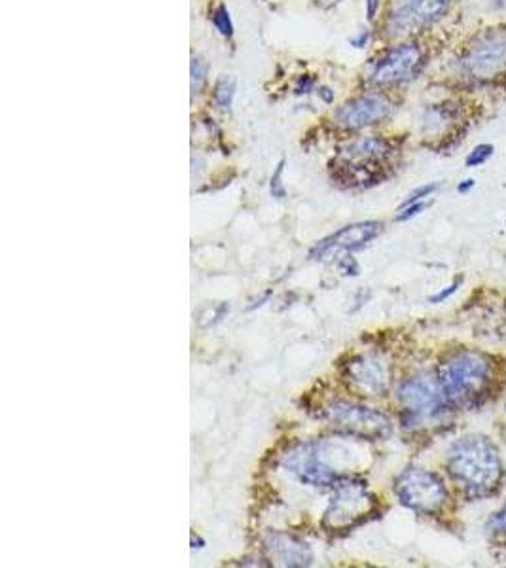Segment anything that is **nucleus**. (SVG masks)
Returning <instances> with one entry per match:
<instances>
[{"instance_id":"f03ea898","label":"nucleus","mask_w":506,"mask_h":568,"mask_svg":"<svg viewBox=\"0 0 506 568\" xmlns=\"http://www.w3.org/2000/svg\"><path fill=\"white\" fill-rule=\"evenodd\" d=\"M493 381V368L486 355L478 351H457L444 360L438 383L448 404L455 408H474L486 400Z\"/></svg>"},{"instance_id":"4be33fe9","label":"nucleus","mask_w":506,"mask_h":568,"mask_svg":"<svg viewBox=\"0 0 506 568\" xmlns=\"http://www.w3.org/2000/svg\"><path fill=\"white\" fill-rule=\"evenodd\" d=\"M488 531L491 534H497V536H503L506 538V502L505 506L493 514V517L488 521Z\"/></svg>"},{"instance_id":"6e6552de","label":"nucleus","mask_w":506,"mask_h":568,"mask_svg":"<svg viewBox=\"0 0 506 568\" xmlns=\"http://www.w3.org/2000/svg\"><path fill=\"white\" fill-rule=\"evenodd\" d=\"M398 404L404 409V425H417L444 413L448 404L438 379L419 373L404 379L397 387Z\"/></svg>"},{"instance_id":"7ed1b4c3","label":"nucleus","mask_w":506,"mask_h":568,"mask_svg":"<svg viewBox=\"0 0 506 568\" xmlns=\"http://www.w3.org/2000/svg\"><path fill=\"white\" fill-rule=\"evenodd\" d=\"M334 455H338V444L330 440H308L290 447L281 464L292 478L306 487L332 489L345 476L338 464H334Z\"/></svg>"},{"instance_id":"cd10ccee","label":"nucleus","mask_w":506,"mask_h":568,"mask_svg":"<svg viewBox=\"0 0 506 568\" xmlns=\"http://www.w3.org/2000/svg\"><path fill=\"white\" fill-rule=\"evenodd\" d=\"M474 186H476V182H474L472 178H467V180H463V182L457 186V192H459V194H469Z\"/></svg>"},{"instance_id":"39448f33","label":"nucleus","mask_w":506,"mask_h":568,"mask_svg":"<svg viewBox=\"0 0 506 568\" xmlns=\"http://www.w3.org/2000/svg\"><path fill=\"white\" fill-rule=\"evenodd\" d=\"M376 506V498L368 491L366 481L344 476L332 487L323 525L328 531H345L357 525Z\"/></svg>"},{"instance_id":"c756f323","label":"nucleus","mask_w":506,"mask_h":568,"mask_svg":"<svg viewBox=\"0 0 506 568\" xmlns=\"http://www.w3.org/2000/svg\"><path fill=\"white\" fill-rule=\"evenodd\" d=\"M319 95L325 99L326 103H330L334 99V91H330L328 88H323L319 91Z\"/></svg>"},{"instance_id":"c85d7f7f","label":"nucleus","mask_w":506,"mask_h":568,"mask_svg":"<svg viewBox=\"0 0 506 568\" xmlns=\"http://www.w3.org/2000/svg\"><path fill=\"white\" fill-rule=\"evenodd\" d=\"M321 8H332V6H336V4H340L342 0H315Z\"/></svg>"},{"instance_id":"1a4fd4ad","label":"nucleus","mask_w":506,"mask_h":568,"mask_svg":"<svg viewBox=\"0 0 506 568\" xmlns=\"http://www.w3.org/2000/svg\"><path fill=\"white\" fill-rule=\"evenodd\" d=\"M476 82H493L506 74V31L491 29L472 40L461 61Z\"/></svg>"},{"instance_id":"bb28decb","label":"nucleus","mask_w":506,"mask_h":568,"mask_svg":"<svg viewBox=\"0 0 506 568\" xmlns=\"http://www.w3.org/2000/svg\"><path fill=\"white\" fill-rule=\"evenodd\" d=\"M368 40H370L368 31H362V33H359V35L355 36V38H351V44H353L355 48H366Z\"/></svg>"},{"instance_id":"0eeeda50","label":"nucleus","mask_w":506,"mask_h":568,"mask_svg":"<svg viewBox=\"0 0 506 568\" xmlns=\"http://www.w3.org/2000/svg\"><path fill=\"white\" fill-rule=\"evenodd\" d=\"M395 495L402 506L417 514L440 512L448 500V489L442 478L431 470L408 468L395 481Z\"/></svg>"},{"instance_id":"b1692460","label":"nucleus","mask_w":506,"mask_h":568,"mask_svg":"<svg viewBox=\"0 0 506 568\" xmlns=\"http://www.w3.org/2000/svg\"><path fill=\"white\" fill-rule=\"evenodd\" d=\"M338 266H340V271H342L344 275H351V277H357V275H359V264H357L351 256H344Z\"/></svg>"},{"instance_id":"aec40b11","label":"nucleus","mask_w":506,"mask_h":568,"mask_svg":"<svg viewBox=\"0 0 506 568\" xmlns=\"http://www.w3.org/2000/svg\"><path fill=\"white\" fill-rule=\"evenodd\" d=\"M438 188H440V184H436V182H433V184H425V186H419V188H416L410 196L406 197V199L402 201L400 209H402V207H408V205H412V203L425 201L427 197L433 196L434 192H436Z\"/></svg>"},{"instance_id":"5701e85b","label":"nucleus","mask_w":506,"mask_h":568,"mask_svg":"<svg viewBox=\"0 0 506 568\" xmlns=\"http://www.w3.org/2000/svg\"><path fill=\"white\" fill-rule=\"evenodd\" d=\"M429 205H431V201H419V203H412V205H408V207H402V211L397 214V222H406V220L416 218V216L423 213Z\"/></svg>"},{"instance_id":"9b49d317","label":"nucleus","mask_w":506,"mask_h":568,"mask_svg":"<svg viewBox=\"0 0 506 568\" xmlns=\"http://www.w3.org/2000/svg\"><path fill=\"white\" fill-rule=\"evenodd\" d=\"M423 52L416 44H400L381 55L370 71L374 86H397L414 80L423 69Z\"/></svg>"},{"instance_id":"6ab92c4d","label":"nucleus","mask_w":506,"mask_h":568,"mask_svg":"<svg viewBox=\"0 0 506 568\" xmlns=\"http://www.w3.org/2000/svg\"><path fill=\"white\" fill-rule=\"evenodd\" d=\"M493 150H495L493 144H478V146H474L472 152L467 156V160H465L467 167L474 169V167L484 165L493 156Z\"/></svg>"},{"instance_id":"7c9ffc66","label":"nucleus","mask_w":506,"mask_h":568,"mask_svg":"<svg viewBox=\"0 0 506 568\" xmlns=\"http://www.w3.org/2000/svg\"><path fill=\"white\" fill-rule=\"evenodd\" d=\"M495 2H497V4H501V6H505L506 8V0H495Z\"/></svg>"},{"instance_id":"ddd939ff","label":"nucleus","mask_w":506,"mask_h":568,"mask_svg":"<svg viewBox=\"0 0 506 568\" xmlns=\"http://www.w3.org/2000/svg\"><path fill=\"white\" fill-rule=\"evenodd\" d=\"M381 230H383V226L380 222H374V220L349 224L342 230L332 233L330 237L323 239L315 249L311 250V258L323 260L332 252H353V250L364 249L366 245H370L380 235Z\"/></svg>"},{"instance_id":"9d476101","label":"nucleus","mask_w":506,"mask_h":568,"mask_svg":"<svg viewBox=\"0 0 506 568\" xmlns=\"http://www.w3.org/2000/svg\"><path fill=\"white\" fill-rule=\"evenodd\" d=\"M452 4L453 0H395L385 21V29L389 36L395 38L416 35L444 18Z\"/></svg>"},{"instance_id":"f3484780","label":"nucleus","mask_w":506,"mask_h":568,"mask_svg":"<svg viewBox=\"0 0 506 568\" xmlns=\"http://www.w3.org/2000/svg\"><path fill=\"white\" fill-rule=\"evenodd\" d=\"M211 21H213V25H215V29H217L220 35L226 36V38L234 35V23H232L230 12H228V8L224 4H220L213 10Z\"/></svg>"},{"instance_id":"4468645a","label":"nucleus","mask_w":506,"mask_h":568,"mask_svg":"<svg viewBox=\"0 0 506 568\" xmlns=\"http://www.w3.org/2000/svg\"><path fill=\"white\" fill-rule=\"evenodd\" d=\"M391 103L383 95H362L336 112V122L349 131H357L368 125L380 124L389 118Z\"/></svg>"},{"instance_id":"423d86ee","label":"nucleus","mask_w":506,"mask_h":568,"mask_svg":"<svg viewBox=\"0 0 506 568\" xmlns=\"http://www.w3.org/2000/svg\"><path fill=\"white\" fill-rule=\"evenodd\" d=\"M325 419L349 438L376 442L391 434V419L378 409L336 400L325 408Z\"/></svg>"},{"instance_id":"a878e982","label":"nucleus","mask_w":506,"mask_h":568,"mask_svg":"<svg viewBox=\"0 0 506 568\" xmlns=\"http://www.w3.org/2000/svg\"><path fill=\"white\" fill-rule=\"evenodd\" d=\"M381 0H366V18L374 21L380 12Z\"/></svg>"},{"instance_id":"393cba45","label":"nucleus","mask_w":506,"mask_h":568,"mask_svg":"<svg viewBox=\"0 0 506 568\" xmlns=\"http://www.w3.org/2000/svg\"><path fill=\"white\" fill-rule=\"evenodd\" d=\"M459 284H461V281H455V283L450 284L448 288H444V290H440L438 294H434V296H431V303L446 302V300H448V298H450L452 294H455V292H457Z\"/></svg>"},{"instance_id":"2eb2a0df","label":"nucleus","mask_w":506,"mask_h":568,"mask_svg":"<svg viewBox=\"0 0 506 568\" xmlns=\"http://www.w3.org/2000/svg\"><path fill=\"white\" fill-rule=\"evenodd\" d=\"M264 551L272 565L277 567L304 568L313 565V551L294 534L273 531L264 540Z\"/></svg>"},{"instance_id":"dca6fc26","label":"nucleus","mask_w":506,"mask_h":568,"mask_svg":"<svg viewBox=\"0 0 506 568\" xmlns=\"http://www.w3.org/2000/svg\"><path fill=\"white\" fill-rule=\"evenodd\" d=\"M235 99V80L232 76H222L215 86V91H213V103L218 110L222 112H228L232 105H234Z\"/></svg>"},{"instance_id":"f8f14e48","label":"nucleus","mask_w":506,"mask_h":568,"mask_svg":"<svg viewBox=\"0 0 506 568\" xmlns=\"http://www.w3.org/2000/svg\"><path fill=\"white\" fill-rule=\"evenodd\" d=\"M345 381L364 396H383L391 385V368L380 355L353 356L344 366Z\"/></svg>"},{"instance_id":"412c9836","label":"nucleus","mask_w":506,"mask_h":568,"mask_svg":"<svg viewBox=\"0 0 506 568\" xmlns=\"http://www.w3.org/2000/svg\"><path fill=\"white\" fill-rule=\"evenodd\" d=\"M283 171H285V160L279 161L277 163V169L273 173L272 184H270V192L275 199H285L287 197V188L283 186L281 182V177H283Z\"/></svg>"},{"instance_id":"a211bd4d","label":"nucleus","mask_w":506,"mask_h":568,"mask_svg":"<svg viewBox=\"0 0 506 568\" xmlns=\"http://www.w3.org/2000/svg\"><path fill=\"white\" fill-rule=\"evenodd\" d=\"M205 84H207V65L203 63V59L194 57L192 59V95L201 93Z\"/></svg>"},{"instance_id":"f257e3e1","label":"nucleus","mask_w":506,"mask_h":568,"mask_svg":"<svg viewBox=\"0 0 506 568\" xmlns=\"http://www.w3.org/2000/svg\"><path fill=\"white\" fill-rule=\"evenodd\" d=\"M448 472L470 497H488L503 480V462L488 438L465 436L448 451Z\"/></svg>"},{"instance_id":"20e7f679","label":"nucleus","mask_w":506,"mask_h":568,"mask_svg":"<svg viewBox=\"0 0 506 568\" xmlns=\"http://www.w3.org/2000/svg\"><path fill=\"white\" fill-rule=\"evenodd\" d=\"M393 156V144L381 137H362L347 144L336 160V177L347 184L380 180L385 163Z\"/></svg>"}]
</instances>
